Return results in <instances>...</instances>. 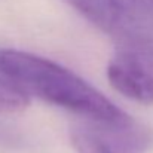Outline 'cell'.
Listing matches in <instances>:
<instances>
[{
	"mask_svg": "<svg viewBox=\"0 0 153 153\" xmlns=\"http://www.w3.org/2000/svg\"><path fill=\"white\" fill-rule=\"evenodd\" d=\"M0 73L28 97H39L83 119L122 120L129 116L79 74L30 52L0 49Z\"/></svg>",
	"mask_w": 153,
	"mask_h": 153,
	"instance_id": "cell-1",
	"label": "cell"
},
{
	"mask_svg": "<svg viewBox=\"0 0 153 153\" xmlns=\"http://www.w3.org/2000/svg\"><path fill=\"white\" fill-rule=\"evenodd\" d=\"M70 143L76 153H147L153 129L134 120L82 119L70 126Z\"/></svg>",
	"mask_w": 153,
	"mask_h": 153,
	"instance_id": "cell-2",
	"label": "cell"
},
{
	"mask_svg": "<svg viewBox=\"0 0 153 153\" xmlns=\"http://www.w3.org/2000/svg\"><path fill=\"white\" fill-rule=\"evenodd\" d=\"M68 1L83 18L116 42L119 49L153 52V15H131L116 7L110 0Z\"/></svg>",
	"mask_w": 153,
	"mask_h": 153,
	"instance_id": "cell-3",
	"label": "cell"
},
{
	"mask_svg": "<svg viewBox=\"0 0 153 153\" xmlns=\"http://www.w3.org/2000/svg\"><path fill=\"white\" fill-rule=\"evenodd\" d=\"M110 85L128 100L153 104V52L117 49L107 65Z\"/></svg>",
	"mask_w": 153,
	"mask_h": 153,
	"instance_id": "cell-4",
	"label": "cell"
},
{
	"mask_svg": "<svg viewBox=\"0 0 153 153\" xmlns=\"http://www.w3.org/2000/svg\"><path fill=\"white\" fill-rule=\"evenodd\" d=\"M28 102L30 97L0 73V111H21Z\"/></svg>",
	"mask_w": 153,
	"mask_h": 153,
	"instance_id": "cell-5",
	"label": "cell"
},
{
	"mask_svg": "<svg viewBox=\"0 0 153 153\" xmlns=\"http://www.w3.org/2000/svg\"><path fill=\"white\" fill-rule=\"evenodd\" d=\"M116 7L132 15H153V0H110Z\"/></svg>",
	"mask_w": 153,
	"mask_h": 153,
	"instance_id": "cell-6",
	"label": "cell"
},
{
	"mask_svg": "<svg viewBox=\"0 0 153 153\" xmlns=\"http://www.w3.org/2000/svg\"><path fill=\"white\" fill-rule=\"evenodd\" d=\"M16 138H18V135H16L15 131H12L10 128H7V126L0 123V143H6V144L15 143Z\"/></svg>",
	"mask_w": 153,
	"mask_h": 153,
	"instance_id": "cell-7",
	"label": "cell"
}]
</instances>
